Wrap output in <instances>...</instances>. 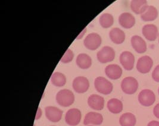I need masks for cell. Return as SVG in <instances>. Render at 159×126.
<instances>
[{"mask_svg":"<svg viewBox=\"0 0 159 126\" xmlns=\"http://www.w3.org/2000/svg\"><path fill=\"white\" fill-rule=\"evenodd\" d=\"M153 66V61L152 58L148 55L140 57L137 61V69L138 71L143 74H146L150 72Z\"/></svg>","mask_w":159,"mask_h":126,"instance_id":"ba28073f","label":"cell"},{"mask_svg":"<svg viewBox=\"0 0 159 126\" xmlns=\"http://www.w3.org/2000/svg\"><path fill=\"white\" fill-rule=\"evenodd\" d=\"M119 123L121 126H135L137 123V119L133 114L126 112L120 116Z\"/></svg>","mask_w":159,"mask_h":126,"instance_id":"603a6c76","label":"cell"},{"mask_svg":"<svg viewBox=\"0 0 159 126\" xmlns=\"http://www.w3.org/2000/svg\"><path fill=\"white\" fill-rule=\"evenodd\" d=\"M109 37L113 43L121 44L125 40V33L122 30L115 28L110 31Z\"/></svg>","mask_w":159,"mask_h":126,"instance_id":"d6986e66","label":"cell"},{"mask_svg":"<svg viewBox=\"0 0 159 126\" xmlns=\"http://www.w3.org/2000/svg\"><path fill=\"white\" fill-rule=\"evenodd\" d=\"M45 112L47 119L53 123L60 121L63 115V111L61 110L52 106L45 107Z\"/></svg>","mask_w":159,"mask_h":126,"instance_id":"8fae6325","label":"cell"},{"mask_svg":"<svg viewBox=\"0 0 159 126\" xmlns=\"http://www.w3.org/2000/svg\"><path fill=\"white\" fill-rule=\"evenodd\" d=\"M152 77L156 82H159V65L157 66L152 73Z\"/></svg>","mask_w":159,"mask_h":126,"instance_id":"4316f807","label":"cell"},{"mask_svg":"<svg viewBox=\"0 0 159 126\" xmlns=\"http://www.w3.org/2000/svg\"></svg>","mask_w":159,"mask_h":126,"instance_id":"d6a6232c","label":"cell"},{"mask_svg":"<svg viewBox=\"0 0 159 126\" xmlns=\"http://www.w3.org/2000/svg\"><path fill=\"white\" fill-rule=\"evenodd\" d=\"M158 92H159V90H158Z\"/></svg>","mask_w":159,"mask_h":126,"instance_id":"1f68e13d","label":"cell"},{"mask_svg":"<svg viewBox=\"0 0 159 126\" xmlns=\"http://www.w3.org/2000/svg\"><path fill=\"white\" fill-rule=\"evenodd\" d=\"M56 102L58 105L63 107L72 105L75 101V96L72 92L68 89H62L56 95Z\"/></svg>","mask_w":159,"mask_h":126,"instance_id":"6da1fadb","label":"cell"},{"mask_svg":"<svg viewBox=\"0 0 159 126\" xmlns=\"http://www.w3.org/2000/svg\"><path fill=\"white\" fill-rule=\"evenodd\" d=\"M86 31H87V28H85V29L84 30L80 33V35L77 37V39H80V38H82V37L84 36V35L85 34V33Z\"/></svg>","mask_w":159,"mask_h":126,"instance_id":"4dcf8cb0","label":"cell"},{"mask_svg":"<svg viewBox=\"0 0 159 126\" xmlns=\"http://www.w3.org/2000/svg\"><path fill=\"white\" fill-rule=\"evenodd\" d=\"M74 58V54L70 49H67L65 54L60 59V61L63 63H69L72 61Z\"/></svg>","mask_w":159,"mask_h":126,"instance_id":"484cf974","label":"cell"},{"mask_svg":"<svg viewBox=\"0 0 159 126\" xmlns=\"http://www.w3.org/2000/svg\"><path fill=\"white\" fill-rule=\"evenodd\" d=\"M94 86L97 91L103 95H109L113 89V84L103 77H97L94 80Z\"/></svg>","mask_w":159,"mask_h":126,"instance_id":"7a4b0ae2","label":"cell"},{"mask_svg":"<svg viewBox=\"0 0 159 126\" xmlns=\"http://www.w3.org/2000/svg\"><path fill=\"white\" fill-rule=\"evenodd\" d=\"M147 126H159V122L157 121H152L148 124Z\"/></svg>","mask_w":159,"mask_h":126,"instance_id":"f546056e","label":"cell"},{"mask_svg":"<svg viewBox=\"0 0 159 126\" xmlns=\"http://www.w3.org/2000/svg\"><path fill=\"white\" fill-rule=\"evenodd\" d=\"M109 111L113 114H119L123 110L122 102L116 98H112L110 99L107 105Z\"/></svg>","mask_w":159,"mask_h":126,"instance_id":"7402d4cb","label":"cell"},{"mask_svg":"<svg viewBox=\"0 0 159 126\" xmlns=\"http://www.w3.org/2000/svg\"><path fill=\"white\" fill-rule=\"evenodd\" d=\"M88 104L90 108L94 110L100 111L104 106V99L100 95L93 94L88 99Z\"/></svg>","mask_w":159,"mask_h":126,"instance_id":"4fadbf2b","label":"cell"},{"mask_svg":"<svg viewBox=\"0 0 159 126\" xmlns=\"http://www.w3.org/2000/svg\"><path fill=\"white\" fill-rule=\"evenodd\" d=\"M120 63L126 70H132L134 66L135 57L132 52L124 51L122 52L119 57Z\"/></svg>","mask_w":159,"mask_h":126,"instance_id":"30bf717a","label":"cell"},{"mask_svg":"<svg viewBox=\"0 0 159 126\" xmlns=\"http://www.w3.org/2000/svg\"><path fill=\"white\" fill-rule=\"evenodd\" d=\"M82 118L81 112L77 108L69 110L65 115L66 123L70 126H77L80 124Z\"/></svg>","mask_w":159,"mask_h":126,"instance_id":"9c48e42d","label":"cell"},{"mask_svg":"<svg viewBox=\"0 0 159 126\" xmlns=\"http://www.w3.org/2000/svg\"><path fill=\"white\" fill-rule=\"evenodd\" d=\"M119 23L125 29H130L135 24V18L129 13H123L119 17Z\"/></svg>","mask_w":159,"mask_h":126,"instance_id":"2e32d148","label":"cell"},{"mask_svg":"<svg viewBox=\"0 0 159 126\" xmlns=\"http://www.w3.org/2000/svg\"><path fill=\"white\" fill-rule=\"evenodd\" d=\"M99 22L102 28L108 29L113 24V16L109 13H104L100 17Z\"/></svg>","mask_w":159,"mask_h":126,"instance_id":"d4e9b609","label":"cell"},{"mask_svg":"<svg viewBox=\"0 0 159 126\" xmlns=\"http://www.w3.org/2000/svg\"><path fill=\"white\" fill-rule=\"evenodd\" d=\"M121 88L126 94L132 95L137 91L138 82L133 77H126L124 78L121 83Z\"/></svg>","mask_w":159,"mask_h":126,"instance_id":"3957f363","label":"cell"},{"mask_svg":"<svg viewBox=\"0 0 159 126\" xmlns=\"http://www.w3.org/2000/svg\"></svg>","mask_w":159,"mask_h":126,"instance_id":"e575fe53","label":"cell"},{"mask_svg":"<svg viewBox=\"0 0 159 126\" xmlns=\"http://www.w3.org/2000/svg\"></svg>","mask_w":159,"mask_h":126,"instance_id":"836d02e7","label":"cell"},{"mask_svg":"<svg viewBox=\"0 0 159 126\" xmlns=\"http://www.w3.org/2000/svg\"><path fill=\"white\" fill-rule=\"evenodd\" d=\"M142 32L144 37L150 41H154L158 37L157 27L152 24H146L143 26Z\"/></svg>","mask_w":159,"mask_h":126,"instance_id":"7c38bea8","label":"cell"},{"mask_svg":"<svg viewBox=\"0 0 159 126\" xmlns=\"http://www.w3.org/2000/svg\"><path fill=\"white\" fill-rule=\"evenodd\" d=\"M105 73L109 79L117 80L122 76V69L117 64H110L105 68Z\"/></svg>","mask_w":159,"mask_h":126,"instance_id":"5bb4252c","label":"cell"},{"mask_svg":"<svg viewBox=\"0 0 159 126\" xmlns=\"http://www.w3.org/2000/svg\"><path fill=\"white\" fill-rule=\"evenodd\" d=\"M138 101L144 106H152L156 101V95L150 89L143 90L138 95Z\"/></svg>","mask_w":159,"mask_h":126,"instance_id":"8992f818","label":"cell"},{"mask_svg":"<svg viewBox=\"0 0 159 126\" xmlns=\"http://www.w3.org/2000/svg\"><path fill=\"white\" fill-rule=\"evenodd\" d=\"M157 16L158 11L157 8L152 6H150L144 13L141 15V18L144 22H152L156 20Z\"/></svg>","mask_w":159,"mask_h":126,"instance_id":"44dd1931","label":"cell"},{"mask_svg":"<svg viewBox=\"0 0 159 126\" xmlns=\"http://www.w3.org/2000/svg\"><path fill=\"white\" fill-rule=\"evenodd\" d=\"M74 90L78 93H84L86 92L89 88V82L87 77L84 76H78L75 78L72 83Z\"/></svg>","mask_w":159,"mask_h":126,"instance_id":"52a82bcc","label":"cell"},{"mask_svg":"<svg viewBox=\"0 0 159 126\" xmlns=\"http://www.w3.org/2000/svg\"><path fill=\"white\" fill-rule=\"evenodd\" d=\"M131 45L136 52L143 54L146 52L147 47L144 40L139 36L134 35L131 37Z\"/></svg>","mask_w":159,"mask_h":126,"instance_id":"9a60e30c","label":"cell"},{"mask_svg":"<svg viewBox=\"0 0 159 126\" xmlns=\"http://www.w3.org/2000/svg\"><path fill=\"white\" fill-rule=\"evenodd\" d=\"M42 115V110L40 108H38V110H37V112H36V117H35V119H39L41 118Z\"/></svg>","mask_w":159,"mask_h":126,"instance_id":"f1b7e54d","label":"cell"},{"mask_svg":"<svg viewBox=\"0 0 159 126\" xmlns=\"http://www.w3.org/2000/svg\"><path fill=\"white\" fill-rule=\"evenodd\" d=\"M102 121L103 117L101 114L95 112H90L85 115L84 120V124L85 125H100Z\"/></svg>","mask_w":159,"mask_h":126,"instance_id":"e0dca14e","label":"cell"},{"mask_svg":"<svg viewBox=\"0 0 159 126\" xmlns=\"http://www.w3.org/2000/svg\"><path fill=\"white\" fill-rule=\"evenodd\" d=\"M77 66L81 69H88L92 65V59L87 54H80L76 60Z\"/></svg>","mask_w":159,"mask_h":126,"instance_id":"ffe728a7","label":"cell"},{"mask_svg":"<svg viewBox=\"0 0 159 126\" xmlns=\"http://www.w3.org/2000/svg\"><path fill=\"white\" fill-rule=\"evenodd\" d=\"M148 2L145 0H132L130 2V8L137 15H142L148 8Z\"/></svg>","mask_w":159,"mask_h":126,"instance_id":"ac0fdd59","label":"cell"},{"mask_svg":"<svg viewBox=\"0 0 159 126\" xmlns=\"http://www.w3.org/2000/svg\"><path fill=\"white\" fill-rule=\"evenodd\" d=\"M102 39L98 33H91L88 35L84 39V44L87 49L94 51L98 49L101 44Z\"/></svg>","mask_w":159,"mask_h":126,"instance_id":"5b68a950","label":"cell"},{"mask_svg":"<svg viewBox=\"0 0 159 126\" xmlns=\"http://www.w3.org/2000/svg\"><path fill=\"white\" fill-rule=\"evenodd\" d=\"M153 113L155 117L159 119V103L154 106L153 110Z\"/></svg>","mask_w":159,"mask_h":126,"instance_id":"83f0119b","label":"cell"},{"mask_svg":"<svg viewBox=\"0 0 159 126\" xmlns=\"http://www.w3.org/2000/svg\"><path fill=\"white\" fill-rule=\"evenodd\" d=\"M116 53L113 48L109 46H104L97 54V57L99 62L107 63L113 61L115 58Z\"/></svg>","mask_w":159,"mask_h":126,"instance_id":"277c9868","label":"cell"},{"mask_svg":"<svg viewBox=\"0 0 159 126\" xmlns=\"http://www.w3.org/2000/svg\"><path fill=\"white\" fill-rule=\"evenodd\" d=\"M51 82L52 84L57 87H62L66 83L65 75L60 72H55L51 77Z\"/></svg>","mask_w":159,"mask_h":126,"instance_id":"cb8c5ba5","label":"cell"}]
</instances>
